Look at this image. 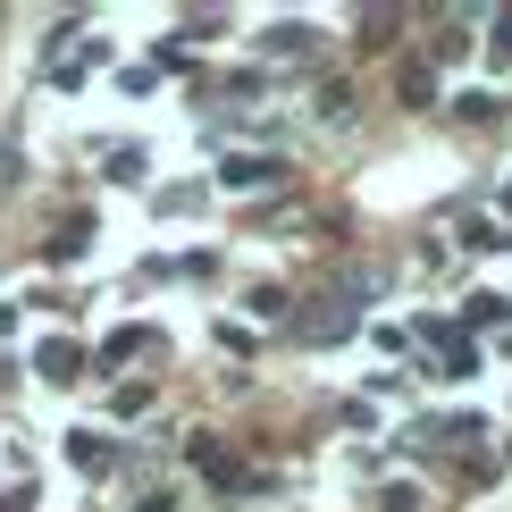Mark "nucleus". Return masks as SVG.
Segmentation results:
<instances>
[{
	"mask_svg": "<svg viewBox=\"0 0 512 512\" xmlns=\"http://www.w3.org/2000/svg\"><path fill=\"white\" fill-rule=\"evenodd\" d=\"M286 177V160H269V152H227L219 160V185L227 194H252V185H277Z\"/></svg>",
	"mask_w": 512,
	"mask_h": 512,
	"instance_id": "1",
	"label": "nucleus"
},
{
	"mask_svg": "<svg viewBox=\"0 0 512 512\" xmlns=\"http://www.w3.org/2000/svg\"><path fill=\"white\" fill-rule=\"evenodd\" d=\"M353 319H361V311H353V294H319V311H303V319H294V328H303L311 345H328V336H345Z\"/></svg>",
	"mask_w": 512,
	"mask_h": 512,
	"instance_id": "2",
	"label": "nucleus"
},
{
	"mask_svg": "<svg viewBox=\"0 0 512 512\" xmlns=\"http://www.w3.org/2000/svg\"><path fill=\"white\" fill-rule=\"evenodd\" d=\"M68 462H76V471H110L118 445H110V437H93V429H76V437H68Z\"/></svg>",
	"mask_w": 512,
	"mask_h": 512,
	"instance_id": "3",
	"label": "nucleus"
},
{
	"mask_svg": "<svg viewBox=\"0 0 512 512\" xmlns=\"http://www.w3.org/2000/svg\"><path fill=\"white\" fill-rule=\"evenodd\" d=\"M76 370H84V353L68 345V336H51V345H42V378H51V387H68Z\"/></svg>",
	"mask_w": 512,
	"mask_h": 512,
	"instance_id": "4",
	"label": "nucleus"
},
{
	"mask_svg": "<svg viewBox=\"0 0 512 512\" xmlns=\"http://www.w3.org/2000/svg\"><path fill=\"white\" fill-rule=\"evenodd\" d=\"M395 84H403V110H429V101H437V76L420 68V59H403V76H395Z\"/></svg>",
	"mask_w": 512,
	"mask_h": 512,
	"instance_id": "5",
	"label": "nucleus"
},
{
	"mask_svg": "<svg viewBox=\"0 0 512 512\" xmlns=\"http://www.w3.org/2000/svg\"><path fill=\"white\" fill-rule=\"evenodd\" d=\"M261 51H294V59H303V51H311V26H303V17H294V26H269Z\"/></svg>",
	"mask_w": 512,
	"mask_h": 512,
	"instance_id": "6",
	"label": "nucleus"
},
{
	"mask_svg": "<svg viewBox=\"0 0 512 512\" xmlns=\"http://www.w3.org/2000/svg\"><path fill=\"white\" fill-rule=\"evenodd\" d=\"M143 345H152V328H118V336H110V345H101V361H135Z\"/></svg>",
	"mask_w": 512,
	"mask_h": 512,
	"instance_id": "7",
	"label": "nucleus"
},
{
	"mask_svg": "<svg viewBox=\"0 0 512 512\" xmlns=\"http://www.w3.org/2000/svg\"><path fill=\"white\" fill-rule=\"evenodd\" d=\"M487 59H496V68H512V9L496 17V42H487Z\"/></svg>",
	"mask_w": 512,
	"mask_h": 512,
	"instance_id": "8",
	"label": "nucleus"
},
{
	"mask_svg": "<svg viewBox=\"0 0 512 512\" xmlns=\"http://www.w3.org/2000/svg\"><path fill=\"white\" fill-rule=\"evenodd\" d=\"M17 177V152H9V143H0V185H9Z\"/></svg>",
	"mask_w": 512,
	"mask_h": 512,
	"instance_id": "9",
	"label": "nucleus"
}]
</instances>
